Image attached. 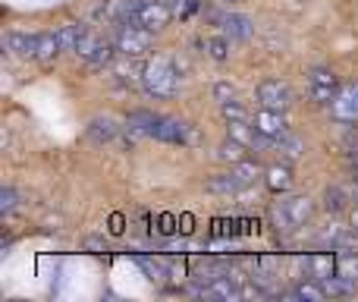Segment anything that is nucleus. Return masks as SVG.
<instances>
[{
	"mask_svg": "<svg viewBox=\"0 0 358 302\" xmlns=\"http://www.w3.org/2000/svg\"><path fill=\"white\" fill-rule=\"evenodd\" d=\"M142 88L151 98H173L179 88V67L170 57H155L145 63L142 73Z\"/></svg>",
	"mask_w": 358,
	"mask_h": 302,
	"instance_id": "obj_1",
	"label": "nucleus"
},
{
	"mask_svg": "<svg viewBox=\"0 0 358 302\" xmlns=\"http://www.w3.org/2000/svg\"><path fill=\"white\" fill-rule=\"evenodd\" d=\"M311 217H315V202H311L308 195H292L273 208V224H277V230L305 227Z\"/></svg>",
	"mask_w": 358,
	"mask_h": 302,
	"instance_id": "obj_2",
	"label": "nucleus"
},
{
	"mask_svg": "<svg viewBox=\"0 0 358 302\" xmlns=\"http://www.w3.org/2000/svg\"><path fill=\"white\" fill-rule=\"evenodd\" d=\"M148 136L157 139V142H170V145H195L198 142V132L192 130L189 123H182V120H176V117H161V114L155 117Z\"/></svg>",
	"mask_w": 358,
	"mask_h": 302,
	"instance_id": "obj_3",
	"label": "nucleus"
},
{
	"mask_svg": "<svg viewBox=\"0 0 358 302\" xmlns=\"http://www.w3.org/2000/svg\"><path fill=\"white\" fill-rule=\"evenodd\" d=\"M151 35H155V32L142 29V25H136V22L123 25V29L117 32V44H113V48L123 57H142L151 50Z\"/></svg>",
	"mask_w": 358,
	"mask_h": 302,
	"instance_id": "obj_4",
	"label": "nucleus"
},
{
	"mask_svg": "<svg viewBox=\"0 0 358 302\" xmlns=\"http://www.w3.org/2000/svg\"><path fill=\"white\" fill-rule=\"evenodd\" d=\"M340 82H336V73L334 69H324V67H317V69H311L308 73V95H311V101H317V104H330V101L336 98V92H340Z\"/></svg>",
	"mask_w": 358,
	"mask_h": 302,
	"instance_id": "obj_5",
	"label": "nucleus"
},
{
	"mask_svg": "<svg viewBox=\"0 0 358 302\" xmlns=\"http://www.w3.org/2000/svg\"><path fill=\"white\" fill-rule=\"evenodd\" d=\"M170 19H173V10H170L167 4H161V0H142L136 10V25H142V29H148V32L167 29Z\"/></svg>",
	"mask_w": 358,
	"mask_h": 302,
	"instance_id": "obj_6",
	"label": "nucleus"
},
{
	"mask_svg": "<svg viewBox=\"0 0 358 302\" xmlns=\"http://www.w3.org/2000/svg\"><path fill=\"white\" fill-rule=\"evenodd\" d=\"M113 50H117V48H110V44L101 41L98 35H88V32H85V35H82V41H79V48H76V54H79L88 67L101 69V67H110V63H113Z\"/></svg>",
	"mask_w": 358,
	"mask_h": 302,
	"instance_id": "obj_7",
	"label": "nucleus"
},
{
	"mask_svg": "<svg viewBox=\"0 0 358 302\" xmlns=\"http://www.w3.org/2000/svg\"><path fill=\"white\" fill-rule=\"evenodd\" d=\"M258 104L261 107H271V111H289V104H292V88L286 85V82H280V79H267V82H261L258 85Z\"/></svg>",
	"mask_w": 358,
	"mask_h": 302,
	"instance_id": "obj_8",
	"label": "nucleus"
},
{
	"mask_svg": "<svg viewBox=\"0 0 358 302\" xmlns=\"http://www.w3.org/2000/svg\"><path fill=\"white\" fill-rule=\"evenodd\" d=\"M330 117L336 123H358V85H343L330 101Z\"/></svg>",
	"mask_w": 358,
	"mask_h": 302,
	"instance_id": "obj_9",
	"label": "nucleus"
},
{
	"mask_svg": "<svg viewBox=\"0 0 358 302\" xmlns=\"http://www.w3.org/2000/svg\"><path fill=\"white\" fill-rule=\"evenodd\" d=\"M252 126L261 132V136H267V139H283L286 132H289V123H286V117H283V111H271V107H261L258 114L252 117Z\"/></svg>",
	"mask_w": 358,
	"mask_h": 302,
	"instance_id": "obj_10",
	"label": "nucleus"
},
{
	"mask_svg": "<svg viewBox=\"0 0 358 302\" xmlns=\"http://www.w3.org/2000/svg\"><path fill=\"white\" fill-rule=\"evenodd\" d=\"M220 29L227 38H236V41H248L255 32V22L248 16H242V13H227V16L220 19Z\"/></svg>",
	"mask_w": 358,
	"mask_h": 302,
	"instance_id": "obj_11",
	"label": "nucleus"
},
{
	"mask_svg": "<svg viewBox=\"0 0 358 302\" xmlns=\"http://www.w3.org/2000/svg\"><path fill=\"white\" fill-rule=\"evenodd\" d=\"M41 35H29V32H10L6 35V50L16 57H35Z\"/></svg>",
	"mask_w": 358,
	"mask_h": 302,
	"instance_id": "obj_12",
	"label": "nucleus"
},
{
	"mask_svg": "<svg viewBox=\"0 0 358 302\" xmlns=\"http://www.w3.org/2000/svg\"><path fill=\"white\" fill-rule=\"evenodd\" d=\"M110 73H113V79L120 82V85H142V73H145V67L138 69L136 63H132V57H126V60H113L110 63Z\"/></svg>",
	"mask_w": 358,
	"mask_h": 302,
	"instance_id": "obj_13",
	"label": "nucleus"
},
{
	"mask_svg": "<svg viewBox=\"0 0 358 302\" xmlns=\"http://www.w3.org/2000/svg\"><path fill=\"white\" fill-rule=\"evenodd\" d=\"M117 130H120V126L113 123L110 117H94L92 123H88V139H92V142H98V145L113 142V139H117Z\"/></svg>",
	"mask_w": 358,
	"mask_h": 302,
	"instance_id": "obj_14",
	"label": "nucleus"
},
{
	"mask_svg": "<svg viewBox=\"0 0 358 302\" xmlns=\"http://www.w3.org/2000/svg\"><path fill=\"white\" fill-rule=\"evenodd\" d=\"M264 183H267V189L271 192H289V186H292V170H289V164H277V167H271L267 170V177H264Z\"/></svg>",
	"mask_w": 358,
	"mask_h": 302,
	"instance_id": "obj_15",
	"label": "nucleus"
},
{
	"mask_svg": "<svg viewBox=\"0 0 358 302\" xmlns=\"http://www.w3.org/2000/svg\"><path fill=\"white\" fill-rule=\"evenodd\" d=\"M217 160L236 167V164H242V160H248V151H245V145H242V142H236V139L227 136V142L217 149Z\"/></svg>",
	"mask_w": 358,
	"mask_h": 302,
	"instance_id": "obj_16",
	"label": "nucleus"
},
{
	"mask_svg": "<svg viewBox=\"0 0 358 302\" xmlns=\"http://www.w3.org/2000/svg\"><path fill=\"white\" fill-rule=\"evenodd\" d=\"M321 284H324V290H327V296H352L355 293V280L346 277V274H330Z\"/></svg>",
	"mask_w": 358,
	"mask_h": 302,
	"instance_id": "obj_17",
	"label": "nucleus"
},
{
	"mask_svg": "<svg viewBox=\"0 0 358 302\" xmlns=\"http://www.w3.org/2000/svg\"><path fill=\"white\" fill-rule=\"evenodd\" d=\"M245 189V186L239 183V177H236L233 170L229 173H220V177H210L208 179V192H220V195H233V192Z\"/></svg>",
	"mask_w": 358,
	"mask_h": 302,
	"instance_id": "obj_18",
	"label": "nucleus"
},
{
	"mask_svg": "<svg viewBox=\"0 0 358 302\" xmlns=\"http://www.w3.org/2000/svg\"><path fill=\"white\" fill-rule=\"evenodd\" d=\"M54 35H57V41H60V50H76V48H79V41H82V35H85V32H82L79 25L66 22V25H60V29H57Z\"/></svg>",
	"mask_w": 358,
	"mask_h": 302,
	"instance_id": "obj_19",
	"label": "nucleus"
},
{
	"mask_svg": "<svg viewBox=\"0 0 358 302\" xmlns=\"http://www.w3.org/2000/svg\"><path fill=\"white\" fill-rule=\"evenodd\" d=\"M289 296L292 299H308V302H324L327 299V290H324V284L317 280V284H299Z\"/></svg>",
	"mask_w": 358,
	"mask_h": 302,
	"instance_id": "obj_20",
	"label": "nucleus"
},
{
	"mask_svg": "<svg viewBox=\"0 0 358 302\" xmlns=\"http://www.w3.org/2000/svg\"><path fill=\"white\" fill-rule=\"evenodd\" d=\"M57 54H60V41H57L54 32H50V35H41V41H38V54H35V60L50 63Z\"/></svg>",
	"mask_w": 358,
	"mask_h": 302,
	"instance_id": "obj_21",
	"label": "nucleus"
},
{
	"mask_svg": "<svg viewBox=\"0 0 358 302\" xmlns=\"http://www.w3.org/2000/svg\"><path fill=\"white\" fill-rule=\"evenodd\" d=\"M346 202H349V195H346V189H340V186H330V189L324 192V208H327L330 214H340V211L346 208Z\"/></svg>",
	"mask_w": 358,
	"mask_h": 302,
	"instance_id": "obj_22",
	"label": "nucleus"
},
{
	"mask_svg": "<svg viewBox=\"0 0 358 302\" xmlns=\"http://www.w3.org/2000/svg\"><path fill=\"white\" fill-rule=\"evenodd\" d=\"M204 50H208L210 60L223 63L229 57V41H227V38H208V41H204Z\"/></svg>",
	"mask_w": 358,
	"mask_h": 302,
	"instance_id": "obj_23",
	"label": "nucleus"
},
{
	"mask_svg": "<svg viewBox=\"0 0 358 302\" xmlns=\"http://www.w3.org/2000/svg\"><path fill=\"white\" fill-rule=\"evenodd\" d=\"M220 114L227 123H239V120H252L248 117V111L239 104V101H227V104H220Z\"/></svg>",
	"mask_w": 358,
	"mask_h": 302,
	"instance_id": "obj_24",
	"label": "nucleus"
},
{
	"mask_svg": "<svg viewBox=\"0 0 358 302\" xmlns=\"http://www.w3.org/2000/svg\"><path fill=\"white\" fill-rule=\"evenodd\" d=\"M233 173H236V177H239V183L242 186H252L255 183V179H258V164H252V160H242V164H236L233 167Z\"/></svg>",
	"mask_w": 358,
	"mask_h": 302,
	"instance_id": "obj_25",
	"label": "nucleus"
},
{
	"mask_svg": "<svg viewBox=\"0 0 358 302\" xmlns=\"http://www.w3.org/2000/svg\"><path fill=\"white\" fill-rule=\"evenodd\" d=\"M277 145H280V151H283L286 158H299V154H302V142H299L296 136H289V132H286L283 139H277Z\"/></svg>",
	"mask_w": 358,
	"mask_h": 302,
	"instance_id": "obj_26",
	"label": "nucleus"
},
{
	"mask_svg": "<svg viewBox=\"0 0 358 302\" xmlns=\"http://www.w3.org/2000/svg\"><path fill=\"white\" fill-rule=\"evenodd\" d=\"M214 98L220 101V104H227V101H236V88L229 85V82H217V85H214Z\"/></svg>",
	"mask_w": 358,
	"mask_h": 302,
	"instance_id": "obj_27",
	"label": "nucleus"
},
{
	"mask_svg": "<svg viewBox=\"0 0 358 302\" xmlns=\"http://www.w3.org/2000/svg\"><path fill=\"white\" fill-rule=\"evenodd\" d=\"M16 205H19L16 189H3V192H0V211H3V214H10V211L16 208Z\"/></svg>",
	"mask_w": 358,
	"mask_h": 302,
	"instance_id": "obj_28",
	"label": "nucleus"
},
{
	"mask_svg": "<svg viewBox=\"0 0 358 302\" xmlns=\"http://www.w3.org/2000/svg\"><path fill=\"white\" fill-rule=\"evenodd\" d=\"M85 249H88V252H94V255H104V252H107V242L101 240V236H88V240H85Z\"/></svg>",
	"mask_w": 358,
	"mask_h": 302,
	"instance_id": "obj_29",
	"label": "nucleus"
},
{
	"mask_svg": "<svg viewBox=\"0 0 358 302\" xmlns=\"http://www.w3.org/2000/svg\"><path fill=\"white\" fill-rule=\"evenodd\" d=\"M161 224H164V230H167V233L173 230V217H161Z\"/></svg>",
	"mask_w": 358,
	"mask_h": 302,
	"instance_id": "obj_30",
	"label": "nucleus"
},
{
	"mask_svg": "<svg viewBox=\"0 0 358 302\" xmlns=\"http://www.w3.org/2000/svg\"><path fill=\"white\" fill-rule=\"evenodd\" d=\"M223 4H239V0H223Z\"/></svg>",
	"mask_w": 358,
	"mask_h": 302,
	"instance_id": "obj_31",
	"label": "nucleus"
}]
</instances>
